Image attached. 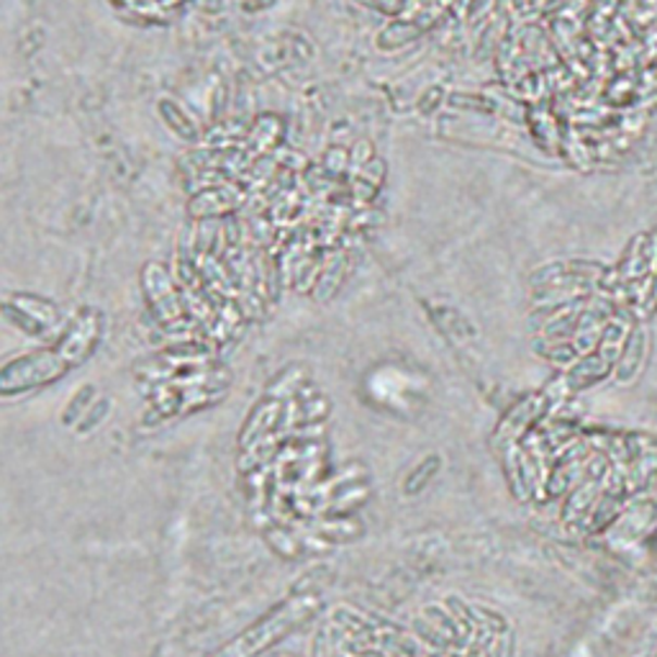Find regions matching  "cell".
Instances as JSON below:
<instances>
[{"mask_svg":"<svg viewBox=\"0 0 657 657\" xmlns=\"http://www.w3.org/2000/svg\"><path fill=\"white\" fill-rule=\"evenodd\" d=\"M92 396H96V393H92V385H85V388L77 391L73 401H70L67 409H64V417H62L64 424L77 426V421H80L92 406Z\"/></svg>","mask_w":657,"mask_h":657,"instance_id":"obj_4","label":"cell"},{"mask_svg":"<svg viewBox=\"0 0 657 657\" xmlns=\"http://www.w3.org/2000/svg\"><path fill=\"white\" fill-rule=\"evenodd\" d=\"M321 609V598L317 594H296L273 606L268 613L252 621L247 630H241L237 637L228 640L226 645L213 649L209 657H260L275 647L277 642L298 632L311 617H317Z\"/></svg>","mask_w":657,"mask_h":657,"instance_id":"obj_1","label":"cell"},{"mask_svg":"<svg viewBox=\"0 0 657 657\" xmlns=\"http://www.w3.org/2000/svg\"><path fill=\"white\" fill-rule=\"evenodd\" d=\"M73 368L75 365L70 362V357L62 352L60 345L16 357V360L9 362V365L3 368V373H0V393H3V396H16V393L47 388V385H52L60 381V377L67 375Z\"/></svg>","mask_w":657,"mask_h":657,"instance_id":"obj_2","label":"cell"},{"mask_svg":"<svg viewBox=\"0 0 657 657\" xmlns=\"http://www.w3.org/2000/svg\"><path fill=\"white\" fill-rule=\"evenodd\" d=\"M109 411H111V398H101V401H96L88 409V413H85V417L77 421V432H80V434L92 432L106 417H109Z\"/></svg>","mask_w":657,"mask_h":657,"instance_id":"obj_5","label":"cell"},{"mask_svg":"<svg viewBox=\"0 0 657 657\" xmlns=\"http://www.w3.org/2000/svg\"><path fill=\"white\" fill-rule=\"evenodd\" d=\"M439 468H442V457H437V455L424 457V460H421L419 466L411 470L409 478L404 481L406 496H419V493L434 481V475L439 473Z\"/></svg>","mask_w":657,"mask_h":657,"instance_id":"obj_3","label":"cell"}]
</instances>
